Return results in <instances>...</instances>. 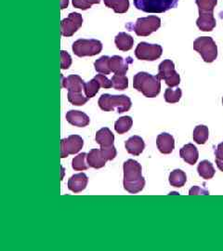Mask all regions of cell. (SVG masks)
Here are the masks:
<instances>
[{"label":"cell","instance_id":"27","mask_svg":"<svg viewBox=\"0 0 223 251\" xmlns=\"http://www.w3.org/2000/svg\"><path fill=\"white\" fill-rule=\"evenodd\" d=\"M133 125V119L130 117H120L115 123V129L118 134H125L129 131Z\"/></svg>","mask_w":223,"mask_h":251},{"label":"cell","instance_id":"12","mask_svg":"<svg viewBox=\"0 0 223 251\" xmlns=\"http://www.w3.org/2000/svg\"><path fill=\"white\" fill-rule=\"evenodd\" d=\"M83 18L80 13L72 12L61 23V35L66 37L74 36V33L82 26Z\"/></svg>","mask_w":223,"mask_h":251},{"label":"cell","instance_id":"1","mask_svg":"<svg viewBox=\"0 0 223 251\" xmlns=\"http://www.w3.org/2000/svg\"><path fill=\"white\" fill-rule=\"evenodd\" d=\"M124 188L129 194H138L145 186V179L142 175L141 164L133 159H128L124 163Z\"/></svg>","mask_w":223,"mask_h":251},{"label":"cell","instance_id":"19","mask_svg":"<svg viewBox=\"0 0 223 251\" xmlns=\"http://www.w3.org/2000/svg\"><path fill=\"white\" fill-rule=\"evenodd\" d=\"M125 149L128 153L133 154L135 156H138L142 154L144 148H145V144L142 137L140 136H132L130 137L125 144Z\"/></svg>","mask_w":223,"mask_h":251},{"label":"cell","instance_id":"36","mask_svg":"<svg viewBox=\"0 0 223 251\" xmlns=\"http://www.w3.org/2000/svg\"><path fill=\"white\" fill-rule=\"evenodd\" d=\"M94 78L98 81L100 87L103 88V89H111L113 87L112 80L108 79L104 75H97Z\"/></svg>","mask_w":223,"mask_h":251},{"label":"cell","instance_id":"23","mask_svg":"<svg viewBox=\"0 0 223 251\" xmlns=\"http://www.w3.org/2000/svg\"><path fill=\"white\" fill-rule=\"evenodd\" d=\"M169 180L171 186L176 188H181L185 185L187 181V176L184 171L181 170H175L170 173Z\"/></svg>","mask_w":223,"mask_h":251},{"label":"cell","instance_id":"40","mask_svg":"<svg viewBox=\"0 0 223 251\" xmlns=\"http://www.w3.org/2000/svg\"><path fill=\"white\" fill-rule=\"evenodd\" d=\"M68 4H69V0H62V1H61V9H66L67 6H68Z\"/></svg>","mask_w":223,"mask_h":251},{"label":"cell","instance_id":"6","mask_svg":"<svg viewBox=\"0 0 223 251\" xmlns=\"http://www.w3.org/2000/svg\"><path fill=\"white\" fill-rule=\"evenodd\" d=\"M194 49L201 55L205 63H211L218 57V47L210 36L198 37L194 42Z\"/></svg>","mask_w":223,"mask_h":251},{"label":"cell","instance_id":"21","mask_svg":"<svg viewBox=\"0 0 223 251\" xmlns=\"http://www.w3.org/2000/svg\"><path fill=\"white\" fill-rule=\"evenodd\" d=\"M197 25L198 28L203 32H211L216 27V19L213 13L199 14Z\"/></svg>","mask_w":223,"mask_h":251},{"label":"cell","instance_id":"10","mask_svg":"<svg viewBox=\"0 0 223 251\" xmlns=\"http://www.w3.org/2000/svg\"><path fill=\"white\" fill-rule=\"evenodd\" d=\"M161 26V19L156 16H148L139 18L134 25L133 30L139 36H150L153 32H156Z\"/></svg>","mask_w":223,"mask_h":251},{"label":"cell","instance_id":"20","mask_svg":"<svg viewBox=\"0 0 223 251\" xmlns=\"http://www.w3.org/2000/svg\"><path fill=\"white\" fill-rule=\"evenodd\" d=\"M179 155L187 164L193 166L197 164V160L199 158V152L196 145L188 144L180 149Z\"/></svg>","mask_w":223,"mask_h":251},{"label":"cell","instance_id":"3","mask_svg":"<svg viewBox=\"0 0 223 251\" xmlns=\"http://www.w3.org/2000/svg\"><path fill=\"white\" fill-rule=\"evenodd\" d=\"M160 80L157 75H152L149 73H138L133 78L134 89L147 98H154L160 93Z\"/></svg>","mask_w":223,"mask_h":251},{"label":"cell","instance_id":"31","mask_svg":"<svg viewBox=\"0 0 223 251\" xmlns=\"http://www.w3.org/2000/svg\"><path fill=\"white\" fill-rule=\"evenodd\" d=\"M113 88L117 90H126L128 88V78L125 75H115L112 77Z\"/></svg>","mask_w":223,"mask_h":251},{"label":"cell","instance_id":"28","mask_svg":"<svg viewBox=\"0 0 223 251\" xmlns=\"http://www.w3.org/2000/svg\"><path fill=\"white\" fill-rule=\"evenodd\" d=\"M196 3L199 9V14H208L213 13L218 0H196Z\"/></svg>","mask_w":223,"mask_h":251},{"label":"cell","instance_id":"15","mask_svg":"<svg viewBox=\"0 0 223 251\" xmlns=\"http://www.w3.org/2000/svg\"><path fill=\"white\" fill-rule=\"evenodd\" d=\"M88 176L85 173H78L73 175L71 178L68 179V189L74 194H78L86 189L88 186Z\"/></svg>","mask_w":223,"mask_h":251},{"label":"cell","instance_id":"4","mask_svg":"<svg viewBox=\"0 0 223 251\" xmlns=\"http://www.w3.org/2000/svg\"><path fill=\"white\" fill-rule=\"evenodd\" d=\"M99 106L104 112L115 111L122 114L127 112L132 105L131 100L126 95L102 94L99 99Z\"/></svg>","mask_w":223,"mask_h":251},{"label":"cell","instance_id":"34","mask_svg":"<svg viewBox=\"0 0 223 251\" xmlns=\"http://www.w3.org/2000/svg\"><path fill=\"white\" fill-rule=\"evenodd\" d=\"M100 0H73V5L76 9L86 10L92 7L94 4H99Z\"/></svg>","mask_w":223,"mask_h":251},{"label":"cell","instance_id":"37","mask_svg":"<svg viewBox=\"0 0 223 251\" xmlns=\"http://www.w3.org/2000/svg\"><path fill=\"white\" fill-rule=\"evenodd\" d=\"M189 195L190 196H196V195H206L207 196V195H209V192L204 190V189H201L198 186H195L189 191Z\"/></svg>","mask_w":223,"mask_h":251},{"label":"cell","instance_id":"26","mask_svg":"<svg viewBox=\"0 0 223 251\" xmlns=\"http://www.w3.org/2000/svg\"><path fill=\"white\" fill-rule=\"evenodd\" d=\"M209 137L208 127L205 125H199L196 126L193 133V139L197 144H205Z\"/></svg>","mask_w":223,"mask_h":251},{"label":"cell","instance_id":"30","mask_svg":"<svg viewBox=\"0 0 223 251\" xmlns=\"http://www.w3.org/2000/svg\"><path fill=\"white\" fill-rule=\"evenodd\" d=\"M88 153L82 152L77 156H75L72 162V168L76 171H87L89 168V165L86 163Z\"/></svg>","mask_w":223,"mask_h":251},{"label":"cell","instance_id":"35","mask_svg":"<svg viewBox=\"0 0 223 251\" xmlns=\"http://www.w3.org/2000/svg\"><path fill=\"white\" fill-rule=\"evenodd\" d=\"M72 64V58L70 54L65 50L61 51V68L63 70L68 69Z\"/></svg>","mask_w":223,"mask_h":251},{"label":"cell","instance_id":"11","mask_svg":"<svg viewBox=\"0 0 223 251\" xmlns=\"http://www.w3.org/2000/svg\"><path fill=\"white\" fill-rule=\"evenodd\" d=\"M163 49L160 45L141 42L135 50V56L141 61L153 62L160 58Z\"/></svg>","mask_w":223,"mask_h":251},{"label":"cell","instance_id":"22","mask_svg":"<svg viewBox=\"0 0 223 251\" xmlns=\"http://www.w3.org/2000/svg\"><path fill=\"white\" fill-rule=\"evenodd\" d=\"M115 43H116V48L119 50L128 51L133 48V37L125 32H121L116 36Z\"/></svg>","mask_w":223,"mask_h":251},{"label":"cell","instance_id":"16","mask_svg":"<svg viewBox=\"0 0 223 251\" xmlns=\"http://www.w3.org/2000/svg\"><path fill=\"white\" fill-rule=\"evenodd\" d=\"M107 158L100 149H92L87 155V163L90 168L101 169L105 166Z\"/></svg>","mask_w":223,"mask_h":251},{"label":"cell","instance_id":"7","mask_svg":"<svg viewBox=\"0 0 223 251\" xmlns=\"http://www.w3.org/2000/svg\"><path fill=\"white\" fill-rule=\"evenodd\" d=\"M95 140H96V143L100 145V150L104 153L108 161L114 160L116 158L117 152L114 145L115 135L113 134L110 128L108 127L100 128L96 133Z\"/></svg>","mask_w":223,"mask_h":251},{"label":"cell","instance_id":"25","mask_svg":"<svg viewBox=\"0 0 223 251\" xmlns=\"http://www.w3.org/2000/svg\"><path fill=\"white\" fill-rule=\"evenodd\" d=\"M105 6L114 9L116 13H125L129 8L128 0H103Z\"/></svg>","mask_w":223,"mask_h":251},{"label":"cell","instance_id":"24","mask_svg":"<svg viewBox=\"0 0 223 251\" xmlns=\"http://www.w3.org/2000/svg\"><path fill=\"white\" fill-rule=\"evenodd\" d=\"M197 171L199 176L205 179H212L216 172L213 164H211V162L208 160H203L200 162V164L197 167Z\"/></svg>","mask_w":223,"mask_h":251},{"label":"cell","instance_id":"9","mask_svg":"<svg viewBox=\"0 0 223 251\" xmlns=\"http://www.w3.org/2000/svg\"><path fill=\"white\" fill-rule=\"evenodd\" d=\"M157 76L165 80L170 88L177 87L180 83V76L175 70V64L171 60H165L159 64Z\"/></svg>","mask_w":223,"mask_h":251},{"label":"cell","instance_id":"39","mask_svg":"<svg viewBox=\"0 0 223 251\" xmlns=\"http://www.w3.org/2000/svg\"><path fill=\"white\" fill-rule=\"evenodd\" d=\"M216 164H217V167L218 169L221 171L223 172V160H219V159H216Z\"/></svg>","mask_w":223,"mask_h":251},{"label":"cell","instance_id":"32","mask_svg":"<svg viewBox=\"0 0 223 251\" xmlns=\"http://www.w3.org/2000/svg\"><path fill=\"white\" fill-rule=\"evenodd\" d=\"M99 88H100L99 83L95 78H93L92 80H90L85 84V95L89 99H91V98L96 96Z\"/></svg>","mask_w":223,"mask_h":251},{"label":"cell","instance_id":"17","mask_svg":"<svg viewBox=\"0 0 223 251\" xmlns=\"http://www.w3.org/2000/svg\"><path fill=\"white\" fill-rule=\"evenodd\" d=\"M156 144L161 153L170 154L175 148V140L171 134L162 133L158 135L156 139Z\"/></svg>","mask_w":223,"mask_h":251},{"label":"cell","instance_id":"13","mask_svg":"<svg viewBox=\"0 0 223 251\" xmlns=\"http://www.w3.org/2000/svg\"><path fill=\"white\" fill-rule=\"evenodd\" d=\"M84 141L79 135H71L61 141V157L65 158L70 154H74L83 148Z\"/></svg>","mask_w":223,"mask_h":251},{"label":"cell","instance_id":"29","mask_svg":"<svg viewBox=\"0 0 223 251\" xmlns=\"http://www.w3.org/2000/svg\"><path fill=\"white\" fill-rule=\"evenodd\" d=\"M94 67L97 72L101 75H109L112 72L110 69V57L102 56L94 63Z\"/></svg>","mask_w":223,"mask_h":251},{"label":"cell","instance_id":"38","mask_svg":"<svg viewBox=\"0 0 223 251\" xmlns=\"http://www.w3.org/2000/svg\"><path fill=\"white\" fill-rule=\"evenodd\" d=\"M215 155H216V159L223 160V143L218 145L215 152Z\"/></svg>","mask_w":223,"mask_h":251},{"label":"cell","instance_id":"8","mask_svg":"<svg viewBox=\"0 0 223 251\" xmlns=\"http://www.w3.org/2000/svg\"><path fill=\"white\" fill-rule=\"evenodd\" d=\"M72 50L78 57H91L102 50V44L96 39H78L73 44Z\"/></svg>","mask_w":223,"mask_h":251},{"label":"cell","instance_id":"18","mask_svg":"<svg viewBox=\"0 0 223 251\" xmlns=\"http://www.w3.org/2000/svg\"><path fill=\"white\" fill-rule=\"evenodd\" d=\"M66 120L71 125L78 126V127H85L89 125L90 122V119L87 114L76 110L69 111L66 114Z\"/></svg>","mask_w":223,"mask_h":251},{"label":"cell","instance_id":"5","mask_svg":"<svg viewBox=\"0 0 223 251\" xmlns=\"http://www.w3.org/2000/svg\"><path fill=\"white\" fill-rule=\"evenodd\" d=\"M178 0H134V6L147 13H164L178 5Z\"/></svg>","mask_w":223,"mask_h":251},{"label":"cell","instance_id":"33","mask_svg":"<svg viewBox=\"0 0 223 251\" xmlns=\"http://www.w3.org/2000/svg\"><path fill=\"white\" fill-rule=\"evenodd\" d=\"M182 91L178 88L176 90H172L171 88L167 89L165 91V100L169 103H176L178 102L179 100L181 98Z\"/></svg>","mask_w":223,"mask_h":251},{"label":"cell","instance_id":"41","mask_svg":"<svg viewBox=\"0 0 223 251\" xmlns=\"http://www.w3.org/2000/svg\"></svg>","mask_w":223,"mask_h":251},{"label":"cell","instance_id":"14","mask_svg":"<svg viewBox=\"0 0 223 251\" xmlns=\"http://www.w3.org/2000/svg\"><path fill=\"white\" fill-rule=\"evenodd\" d=\"M132 63V59L129 57L125 60L121 56L115 55L110 58V69L116 75H125L128 71V65Z\"/></svg>","mask_w":223,"mask_h":251},{"label":"cell","instance_id":"2","mask_svg":"<svg viewBox=\"0 0 223 251\" xmlns=\"http://www.w3.org/2000/svg\"><path fill=\"white\" fill-rule=\"evenodd\" d=\"M62 88L68 90V100L73 105L83 106L89 100L85 95V82L77 75H71L67 77L62 75Z\"/></svg>","mask_w":223,"mask_h":251}]
</instances>
